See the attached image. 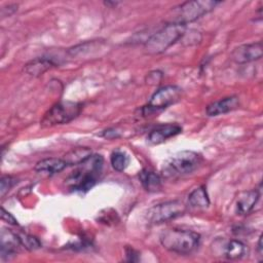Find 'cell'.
<instances>
[{"instance_id": "cell-1", "label": "cell", "mask_w": 263, "mask_h": 263, "mask_svg": "<svg viewBox=\"0 0 263 263\" xmlns=\"http://www.w3.org/2000/svg\"><path fill=\"white\" fill-rule=\"evenodd\" d=\"M104 159L102 155L92 154L88 159L79 164L66 180V185L73 191H87L96 184L103 168Z\"/></svg>"}, {"instance_id": "cell-2", "label": "cell", "mask_w": 263, "mask_h": 263, "mask_svg": "<svg viewBox=\"0 0 263 263\" xmlns=\"http://www.w3.org/2000/svg\"><path fill=\"white\" fill-rule=\"evenodd\" d=\"M161 246L168 252L179 255L193 253L200 243V235L192 230L172 228L163 231L159 237Z\"/></svg>"}, {"instance_id": "cell-3", "label": "cell", "mask_w": 263, "mask_h": 263, "mask_svg": "<svg viewBox=\"0 0 263 263\" xmlns=\"http://www.w3.org/2000/svg\"><path fill=\"white\" fill-rule=\"evenodd\" d=\"M185 32L186 25L167 23L146 40L145 51L151 55L162 53L177 41L181 40Z\"/></svg>"}, {"instance_id": "cell-4", "label": "cell", "mask_w": 263, "mask_h": 263, "mask_svg": "<svg viewBox=\"0 0 263 263\" xmlns=\"http://www.w3.org/2000/svg\"><path fill=\"white\" fill-rule=\"evenodd\" d=\"M220 3V1L215 0L186 1L172 10V15L168 23L187 25L188 23L194 22L214 10V8Z\"/></svg>"}, {"instance_id": "cell-5", "label": "cell", "mask_w": 263, "mask_h": 263, "mask_svg": "<svg viewBox=\"0 0 263 263\" xmlns=\"http://www.w3.org/2000/svg\"><path fill=\"white\" fill-rule=\"evenodd\" d=\"M201 156L197 152L184 150L171 156L162 166L165 177L183 176L195 171L201 163Z\"/></svg>"}, {"instance_id": "cell-6", "label": "cell", "mask_w": 263, "mask_h": 263, "mask_svg": "<svg viewBox=\"0 0 263 263\" xmlns=\"http://www.w3.org/2000/svg\"><path fill=\"white\" fill-rule=\"evenodd\" d=\"M82 110V104L72 101H62L54 104L42 117L40 125L51 127L65 124L75 119Z\"/></svg>"}, {"instance_id": "cell-7", "label": "cell", "mask_w": 263, "mask_h": 263, "mask_svg": "<svg viewBox=\"0 0 263 263\" xmlns=\"http://www.w3.org/2000/svg\"><path fill=\"white\" fill-rule=\"evenodd\" d=\"M186 212V205L181 200H168L151 206L146 214V219L151 224H161L178 218Z\"/></svg>"}, {"instance_id": "cell-8", "label": "cell", "mask_w": 263, "mask_h": 263, "mask_svg": "<svg viewBox=\"0 0 263 263\" xmlns=\"http://www.w3.org/2000/svg\"><path fill=\"white\" fill-rule=\"evenodd\" d=\"M182 97V88L177 85H165L157 89L150 98L147 106L143 108L144 115L167 108L177 103Z\"/></svg>"}, {"instance_id": "cell-9", "label": "cell", "mask_w": 263, "mask_h": 263, "mask_svg": "<svg viewBox=\"0 0 263 263\" xmlns=\"http://www.w3.org/2000/svg\"><path fill=\"white\" fill-rule=\"evenodd\" d=\"M263 54L262 41L241 44L231 52V59L236 64H247L260 60Z\"/></svg>"}, {"instance_id": "cell-10", "label": "cell", "mask_w": 263, "mask_h": 263, "mask_svg": "<svg viewBox=\"0 0 263 263\" xmlns=\"http://www.w3.org/2000/svg\"><path fill=\"white\" fill-rule=\"evenodd\" d=\"M182 133V127L175 123L160 124L154 127L148 135L147 140L152 145H158L163 143L165 140L175 137Z\"/></svg>"}, {"instance_id": "cell-11", "label": "cell", "mask_w": 263, "mask_h": 263, "mask_svg": "<svg viewBox=\"0 0 263 263\" xmlns=\"http://www.w3.org/2000/svg\"><path fill=\"white\" fill-rule=\"evenodd\" d=\"M22 246L18 234L12 232L10 229L3 228L1 230V259H9V257L14 256Z\"/></svg>"}, {"instance_id": "cell-12", "label": "cell", "mask_w": 263, "mask_h": 263, "mask_svg": "<svg viewBox=\"0 0 263 263\" xmlns=\"http://www.w3.org/2000/svg\"><path fill=\"white\" fill-rule=\"evenodd\" d=\"M239 105V100L236 96L226 97L219 101L213 102L208 105L205 112L209 116H218L221 114H226L230 111L236 109Z\"/></svg>"}, {"instance_id": "cell-13", "label": "cell", "mask_w": 263, "mask_h": 263, "mask_svg": "<svg viewBox=\"0 0 263 263\" xmlns=\"http://www.w3.org/2000/svg\"><path fill=\"white\" fill-rule=\"evenodd\" d=\"M260 193L257 189H252L241 192L235 203V211L237 215H248L257 203Z\"/></svg>"}, {"instance_id": "cell-14", "label": "cell", "mask_w": 263, "mask_h": 263, "mask_svg": "<svg viewBox=\"0 0 263 263\" xmlns=\"http://www.w3.org/2000/svg\"><path fill=\"white\" fill-rule=\"evenodd\" d=\"M67 163L63 158L58 157H48L39 160L36 164L34 170L38 173H44L48 175H53L57 173L62 172L67 167Z\"/></svg>"}, {"instance_id": "cell-15", "label": "cell", "mask_w": 263, "mask_h": 263, "mask_svg": "<svg viewBox=\"0 0 263 263\" xmlns=\"http://www.w3.org/2000/svg\"><path fill=\"white\" fill-rule=\"evenodd\" d=\"M53 67L55 63L51 59L36 58L25 65L24 71L31 76H40Z\"/></svg>"}, {"instance_id": "cell-16", "label": "cell", "mask_w": 263, "mask_h": 263, "mask_svg": "<svg viewBox=\"0 0 263 263\" xmlns=\"http://www.w3.org/2000/svg\"><path fill=\"white\" fill-rule=\"evenodd\" d=\"M248 254L247 246L238 240V239H231L228 240L223 248V256L230 260H238L243 258Z\"/></svg>"}, {"instance_id": "cell-17", "label": "cell", "mask_w": 263, "mask_h": 263, "mask_svg": "<svg viewBox=\"0 0 263 263\" xmlns=\"http://www.w3.org/2000/svg\"><path fill=\"white\" fill-rule=\"evenodd\" d=\"M139 179L143 188L148 192H157L161 189V179L159 175L153 171H141L139 174Z\"/></svg>"}, {"instance_id": "cell-18", "label": "cell", "mask_w": 263, "mask_h": 263, "mask_svg": "<svg viewBox=\"0 0 263 263\" xmlns=\"http://www.w3.org/2000/svg\"><path fill=\"white\" fill-rule=\"evenodd\" d=\"M92 155V152L87 147H77L73 148L69 152H67L64 156V160L67 165H79L88 159Z\"/></svg>"}, {"instance_id": "cell-19", "label": "cell", "mask_w": 263, "mask_h": 263, "mask_svg": "<svg viewBox=\"0 0 263 263\" xmlns=\"http://www.w3.org/2000/svg\"><path fill=\"white\" fill-rule=\"evenodd\" d=\"M188 202L193 208H208L210 205V198L203 186L195 188L188 195Z\"/></svg>"}, {"instance_id": "cell-20", "label": "cell", "mask_w": 263, "mask_h": 263, "mask_svg": "<svg viewBox=\"0 0 263 263\" xmlns=\"http://www.w3.org/2000/svg\"><path fill=\"white\" fill-rule=\"evenodd\" d=\"M110 161H111L112 167L116 172H123L129 163V157L123 151L116 150V151L112 152L111 157H110Z\"/></svg>"}, {"instance_id": "cell-21", "label": "cell", "mask_w": 263, "mask_h": 263, "mask_svg": "<svg viewBox=\"0 0 263 263\" xmlns=\"http://www.w3.org/2000/svg\"><path fill=\"white\" fill-rule=\"evenodd\" d=\"M18 236H20L22 247H24L28 251H35L41 248V242L36 236L30 235L27 233H21L18 234Z\"/></svg>"}, {"instance_id": "cell-22", "label": "cell", "mask_w": 263, "mask_h": 263, "mask_svg": "<svg viewBox=\"0 0 263 263\" xmlns=\"http://www.w3.org/2000/svg\"><path fill=\"white\" fill-rule=\"evenodd\" d=\"M15 180L11 176H3L0 181V195L3 197L9 190L10 188L14 185Z\"/></svg>"}, {"instance_id": "cell-23", "label": "cell", "mask_w": 263, "mask_h": 263, "mask_svg": "<svg viewBox=\"0 0 263 263\" xmlns=\"http://www.w3.org/2000/svg\"><path fill=\"white\" fill-rule=\"evenodd\" d=\"M1 219L2 221L10 224V225H17V221L15 220V218L8 212H6L4 210V208H1Z\"/></svg>"}, {"instance_id": "cell-24", "label": "cell", "mask_w": 263, "mask_h": 263, "mask_svg": "<svg viewBox=\"0 0 263 263\" xmlns=\"http://www.w3.org/2000/svg\"><path fill=\"white\" fill-rule=\"evenodd\" d=\"M104 138H107V139H114V138H118L119 137V134L118 132H116L115 129L113 128H109V129H106L103 135H102Z\"/></svg>"}, {"instance_id": "cell-25", "label": "cell", "mask_w": 263, "mask_h": 263, "mask_svg": "<svg viewBox=\"0 0 263 263\" xmlns=\"http://www.w3.org/2000/svg\"><path fill=\"white\" fill-rule=\"evenodd\" d=\"M262 234L259 236V241H258V253L260 256H262Z\"/></svg>"}]
</instances>
